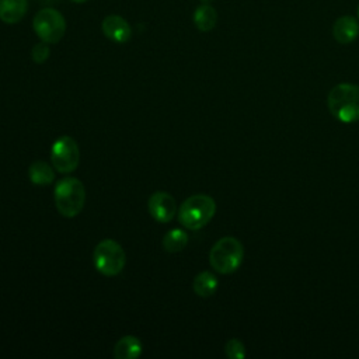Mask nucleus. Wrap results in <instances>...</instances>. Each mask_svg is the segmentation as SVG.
I'll return each instance as SVG.
<instances>
[{"label": "nucleus", "instance_id": "nucleus-1", "mask_svg": "<svg viewBox=\"0 0 359 359\" xmlns=\"http://www.w3.org/2000/svg\"><path fill=\"white\" fill-rule=\"evenodd\" d=\"M327 105L331 115L342 123L359 121V84L339 83L327 95Z\"/></svg>", "mask_w": 359, "mask_h": 359}, {"label": "nucleus", "instance_id": "nucleus-2", "mask_svg": "<svg viewBox=\"0 0 359 359\" xmlns=\"http://www.w3.org/2000/svg\"><path fill=\"white\" fill-rule=\"evenodd\" d=\"M216 202L212 196L196 194L187 198L178 210V220L189 230L205 227L215 216Z\"/></svg>", "mask_w": 359, "mask_h": 359}, {"label": "nucleus", "instance_id": "nucleus-3", "mask_svg": "<svg viewBox=\"0 0 359 359\" xmlns=\"http://www.w3.org/2000/svg\"><path fill=\"white\" fill-rule=\"evenodd\" d=\"M53 196L57 212L65 217H74L84 208L86 188L79 178L66 177L56 182Z\"/></svg>", "mask_w": 359, "mask_h": 359}, {"label": "nucleus", "instance_id": "nucleus-4", "mask_svg": "<svg viewBox=\"0 0 359 359\" xmlns=\"http://www.w3.org/2000/svg\"><path fill=\"white\" fill-rule=\"evenodd\" d=\"M244 258V247L236 237H222L209 252L210 266L223 275L236 272Z\"/></svg>", "mask_w": 359, "mask_h": 359}, {"label": "nucleus", "instance_id": "nucleus-5", "mask_svg": "<svg viewBox=\"0 0 359 359\" xmlns=\"http://www.w3.org/2000/svg\"><path fill=\"white\" fill-rule=\"evenodd\" d=\"M93 262L100 273L105 276H115L123 269L126 264V255L119 243L111 238H105L100 241L94 248Z\"/></svg>", "mask_w": 359, "mask_h": 359}, {"label": "nucleus", "instance_id": "nucleus-6", "mask_svg": "<svg viewBox=\"0 0 359 359\" xmlns=\"http://www.w3.org/2000/svg\"><path fill=\"white\" fill-rule=\"evenodd\" d=\"M32 27L38 38L46 43H57L66 32L65 17L52 7L39 10L34 17Z\"/></svg>", "mask_w": 359, "mask_h": 359}, {"label": "nucleus", "instance_id": "nucleus-7", "mask_svg": "<svg viewBox=\"0 0 359 359\" xmlns=\"http://www.w3.org/2000/svg\"><path fill=\"white\" fill-rule=\"evenodd\" d=\"M52 167L62 174L74 171L80 161V150L77 142L70 136H60L50 149Z\"/></svg>", "mask_w": 359, "mask_h": 359}, {"label": "nucleus", "instance_id": "nucleus-8", "mask_svg": "<svg viewBox=\"0 0 359 359\" xmlns=\"http://www.w3.org/2000/svg\"><path fill=\"white\" fill-rule=\"evenodd\" d=\"M147 209L150 216L160 223H168L177 213L174 196L163 191H157L149 198Z\"/></svg>", "mask_w": 359, "mask_h": 359}, {"label": "nucleus", "instance_id": "nucleus-9", "mask_svg": "<svg viewBox=\"0 0 359 359\" xmlns=\"http://www.w3.org/2000/svg\"><path fill=\"white\" fill-rule=\"evenodd\" d=\"M101 28H102L104 35L108 39H111L112 42H116V43L128 42L130 39V35H132V29H130L129 22L123 17L116 15V14L107 15L102 20Z\"/></svg>", "mask_w": 359, "mask_h": 359}, {"label": "nucleus", "instance_id": "nucleus-10", "mask_svg": "<svg viewBox=\"0 0 359 359\" xmlns=\"http://www.w3.org/2000/svg\"><path fill=\"white\" fill-rule=\"evenodd\" d=\"M359 35V21L352 15H341L332 25V36L337 42L348 45Z\"/></svg>", "mask_w": 359, "mask_h": 359}, {"label": "nucleus", "instance_id": "nucleus-11", "mask_svg": "<svg viewBox=\"0 0 359 359\" xmlns=\"http://www.w3.org/2000/svg\"><path fill=\"white\" fill-rule=\"evenodd\" d=\"M28 11V0H0V20L6 24L21 21Z\"/></svg>", "mask_w": 359, "mask_h": 359}, {"label": "nucleus", "instance_id": "nucleus-12", "mask_svg": "<svg viewBox=\"0 0 359 359\" xmlns=\"http://www.w3.org/2000/svg\"><path fill=\"white\" fill-rule=\"evenodd\" d=\"M194 24L202 32L212 31L217 24V11L213 6L203 3L194 11Z\"/></svg>", "mask_w": 359, "mask_h": 359}, {"label": "nucleus", "instance_id": "nucleus-13", "mask_svg": "<svg viewBox=\"0 0 359 359\" xmlns=\"http://www.w3.org/2000/svg\"><path fill=\"white\" fill-rule=\"evenodd\" d=\"M142 342L133 335L122 337L114 348V356L116 359H135L142 353Z\"/></svg>", "mask_w": 359, "mask_h": 359}, {"label": "nucleus", "instance_id": "nucleus-14", "mask_svg": "<svg viewBox=\"0 0 359 359\" xmlns=\"http://www.w3.org/2000/svg\"><path fill=\"white\" fill-rule=\"evenodd\" d=\"M217 286H219V282H217L216 275L209 271H203V272L198 273L192 283L194 292L201 297H209V296L215 294Z\"/></svg>", "mask_w": 359, "mask_h": 359}, {"label": "nucleus", "instance_id": "nucleus-15", "mask_svg": "<svg viewBox=\"0 0 359 359\" xmlns=\"http://www.w3.org/2000/svg\"><path fill=\"white\" fill-rule=\"evenodd\" d=\"M28 177L35 185H49L55 180L52 167L45 161H34L28 168Z\"/></svg>", "mask_w": 359, "mask_h": 359}, {"label": "nucleus", "instance_id": "nucleus-16", "mask_svg": "<svg viewBox=\"0 0 359 359\" xmlns=\"http://www.w3.org/2000/svg\"><path fill=\"white\" fill-rule=\"evenodd\" d=\"M188 243V234L182 229H172L163 237V248L168 252H178L185 248Z\"/></svg>", "mask_w": 359, "mask_h": 359}, {"label": "nucleus", "instance_id": "nucleus-17", "mask_svg": "<svg viewBox=\"0 0 359 359\" xmlns=\"http://www.w3.org/2000/svg\"><path fill=\"white\" fill-rule=\"evenodd\" d=\"M224 352L230 359H243L245 356V346L240 339L231 338L226 342Z\"/></svg>", "mask_w": 359, "mask_h": 359}, {"label": "nucleus", "instance_id": "nucleus-18", "mask_svg": "<svg viewBox=\"0 0 359 359\" xmlns=\"http://www.w3.org/2000/svg\"><path fill=\"white\" fill-rule=\"evenodd\" d=\"M50 55V49H49V43L46 42H38L34 45L32 50H31V56H32V60L35 63H43L48 60Z\"/></svg>", "mask_w": 359, "mask_h": 359}, {"label": "nucleus", "instance_id": "nucleus-19", "mask_svg": "<svg viewBox=\"0 0 359 359\" xmlns=\"http://www.w3.org/2000/svg\"><path fill=\"white\" fill-rule=\"evenodd\" d=\"M72 1H74V3H84V1H87V0H72Z\"/></svg>", "mask_w": 359, "mask_h": 359}, {"label": "nucleus", "instance_id": "nucleus-20", "mask_svg": "<svg viewBox=\"0 0 359 359\" xmlns=\"http://www.w3.org/2000/svg\"><path fill=\"white\" fill-rule=\"evenodd\" d=\"M42 1H53V0H42Z\"/></svg>", "mask_w": 359, "mask_h": 359}, {"label": "nucleus", "instance_id": "nucleus-21", "mask_svg": "<svg viewBox=\"0 0 359 359\" xmlns=\"http://www.w3.org/2000/svg\"><path fill=\"white\" fill-rule=\"evenodd\" d=\"M358 17H359V6H358Z\"/></svg>", "mask_w": 359, "mask_h": 359}, {"label": "nucleus", "instance_id": "nucleus-22", "mask_svg": "<svg viewBox=\"0 0 359 359\" xmlns=\"http://www.w3.org/2000/svg\"><path fill=\"white\" fill-rule=\"evenodd\" d=\"M202 1H212V0H202Z\"/></svg>", "mask_w": 359, "mask_h": 359}]
</instances>
